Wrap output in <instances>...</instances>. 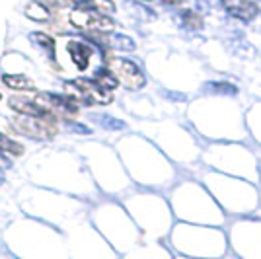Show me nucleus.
Instances as JSON below:
<instances>
[{
	"mask_svg": "<svg viewBox=\"0 0 261 259\" xmlns=\"http://www.w3.org/2000/svg\"><path fill=\"white\" fill-rule=\"evenodd\" d=\"M66 51H68V55H70V59H72V63H74L78 70H86L90 66V59L94 55V49L90 45L82 43V41H70L66 45Z\"/></svg>",
	"mask_w": 261,
	"mask_h": 259,
	"instance_id": "obj_7",
	"label": "nucleus"
},
{
	"mask_svg": "<svg viewBox=\"0 0 261 259\" xmlns=\"http://www.w3.org/2000/svg\"><path fill=\"white\" fill-rule=\"evenodd\" d=\"M0 150L8 152V154H14V156H22L23 146L20 144V142L12 141V139H8L6 135H2V133H0Z\"/></svg>",
	"mask_w": 261,
	"mask_h": 259,
	"instance_id": "obj_12",
	"label": "nucleus"
},
{
	"mask_svg": "<svg viewBox=\"0 0 261 259\" xmlns=\"http://www.w3.org/2000/svg\"><path fill=\"white\" fill-rule=\"evenodd\" d=\"M144 2H152V0H144Z\"/></svg>",
	"mask_w": 261,
	"mask_h": 259,
	"instance_id": "obj_16",
	"label": "nucleus"
},
{
	"mask_svg": "<svg viewBox=\"0 0 261 259\" xmlns=\"http://www.w3.org/2000/svg\"><path fill=\"white\" fill-rule=\"evenodd\" d=\"M32 101L37 106V109H41L49 117L72 119L78 115V103L68 96H57V94L39 92V94H35L32 97Z\"/></svg>",
	"mask_w": 261,
	"mask_h": 259,
	"instance_id": "obj_3",
	"label": "nucleus"
},
{
	"mask_svg": "<svg viewBox=\"0 0 261 259\" xmlns=\"http://www.w3.org/2000/svg\"><path fill=\"white\" fill-rule=\"evenodd\" d=\"M108 68L109 72L117 78V82H121L123 86L129 88V90H141L146 84V78L142 74V70L133 61L111 59V61H108Z\"/></svg>",
	"mask_w": 261,
	"mask_h": 259,
	"instance_id": "obj_5",
	"label": "nucleus"
},
{
	"mask_svg": "<svg viewBox=\"0 0 261 259\" xmlns=\"http://www.w3.org/2000/svg\"><path fill=\"white\" fill-rule=\"evenodd\" d=\"M94 82L98 84V86H101L103 90H115L117 88V78L109 72V68H101V70H98L96 74H94Z\"/></svg>",
	"mask_w": 261,
	"mask_h": 259,
	"instance_id": "obj_11",
	"label": "nucleus"
},
{
	"mask_svg": "<svg viewBox=\"0 0 261 259\" xmlns=\"http://www.w3.org/2000/svg\"><path fill=\"white\" fill-rule=\"evenodd\" d=\"M65 96L74 99L76 103H111L113 94L109 90H103L90 78H76L65 82Z\"/></svg>",
	"mask_w": 261,
	"mask_h": 259,
	"instance_id": "obj_1",
	"label": "nucleus"
},
{
	"mask_svg": "<svg viewBox=\"0 0 261 259\" xmlns=\"http://www.w3.org/2000/svg\"><path fill=\"white\" fill-rule=\"evenodd\" d=\"M32 39L35 41V43L41 45L45 51H49L51 61H55V39L51 37V35H47V33H33Z\"/></svg>",
	"mask_w": 261,
	"mask_h": 259,
	"instance_id": "obj_14",
	"label": "nucleus"
},
{
	"mask_svg": "<svg viewBox=\"0 0 261 259\" xmlns=\"http://www.w3.org/2000/svg\"><path fill=\"white\" fill-rule=\"evenodd\" d=\"M25 16L33 22H47L51 18V6H47L41 0H32L25 6Z\"/></svg>",
	"mask_w": 261,
	"mask_h": 259,
	"instance_id": "obj_9",
	"label": "nucleus"
},
{
	"mask_svg": "<svg viewBox=\"0 0 261 259\" xmlns=\"http://www.w3.org/2000/svg\"><path fill=\"white\" fill-rule=\"evenodd\" d=\"M10 108L14 111H18L20 115H33V117H41L45 115L41 109H37V106L33 103L30 97H10Z\"/></svg>",
	"mask_w": 261,
	"mask_h": 259,
	"instance_id": "obj_8",
	"label": "nucleus"
},
{
	"mask_svg": "<svg viewBox=\"0 0 261 259\" xmlns=\"http://www.w3.org/2000/svg\"><path fill=\"white\" fill-rule=\"evenodd\" d=\"M2 82L10 90H18V92H23V90H33L35 88V82L32 78L23 74H4L2 76Z\"/></svg>",
	"mask_w": 261,
	"mask_h": 259,
	"instance_id": "obj_10",
	"label": "nucleus"
},
{
	"mask_svg": "<svg viewBox=\"0 0 261 259\" xmlns=\"http://www.w3.org/2000/svg\"><path fill=\"white\" fill-rule=\"evenodd\" d=\"M220 2L230 16L244 20V22H250L259 14V6L253 0H220Z\"/></svg>",
	"mask_w": 261,
	"mask_h": 259,
	"instance_id": "obj_6",
	"label": "nucleus"
},
{
	"mask_svg": "<svg viewBox=\"0 0 261 259\" xmlns=\"http://www.w3.org/2000/svg\"><path fill=\"white\" fill-rule=\"evenodd\" d=\"M88 8H92V10L108 16V14H113V12H115V4H113V0H90V2H88Z\"/></svg>",
	"mask_w": 261,
	"mask_h": 259,
	"instance_id": "obj_15",
	"label": "nucleus"
},
{
	"mask_svg": "<svg viewBox=\"0 0 261 259\" xmlns=\"http://www.w3.org/2000/svg\"><path fill=\"white\" fill-rule=\"evenodd\" d=\"M12 129L20 135L32 137L37 141H47L57 135V119L49 115L33 117V115H18L12 119Z\"/></svg>",
	"mask_w": 261,
	"mask_h": 259,
	"instance_id": "obj_2",
	"label": "nucleus"
},
{
	"mask_svg": "<svg viewBox=\"0 0 261 259\" xmlns=\"http://www.w3.org/2000/svg\"><path fill=\"white\" fill-rule=\"evenodd\" d=\"M68 22L78 30L90 33H109L115 30V22L109 16L99 14L92 8H80V6L70 12Z\"/></svg>",
	"mask_w": 261,
	"mask_h": 259,
	"instance_id": "obj_4",
	"label": "nucleus"
},
{
	"mask_svg": "<svg viewBox=\"0 0 261 259\" xmlns=\"http://www.w3.org/2000/svg\"><path fill=\"white\" fill-rule=\"evenodd\" d=\"M181 20H184V23L189 30H203V25H205L203 16H201L199 12H193V10L184 12V14H181Z\"/></svg>",
	"mask_w": 261,
	"mask_h": 259,
	"instance_id": "obj_13",
	"label": "nucleus"
}]
</instances>
